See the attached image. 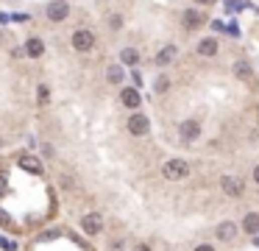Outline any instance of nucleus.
Segmentation results:
<instances>
[{
    "label": "nucleus",
    "mask_w": 259,
    "mask_h": 251,
    "mask_svg": "<svg viewBox=\"0 0 259 251\" xmlns=\"http://www.w3.org/2000/svg\"><path fill=\"white\" fill-rule=\"evenodd\" d=\"M162 173H164V179L179 181V179H184V176L190 173V165H187L184 159H170V162H164Z\"/></svg>",
    "instance_id": "nucleus-1"
},
{
    "label": "nucleus",
    "mask_w": 259,
    "mask_h": 251,
    "mask_svg": "<svg viewBox=\"0 0 259 251\" xmlns=\"http://www.w3.org/2000/svg\"><path fill=\"white\" fill-rule=\"evenodd\" d=\"M72 48L81 50V53L92 50V48H95V34H92V31H87V28L75 31V34H72Z\"/></svg>",
    "instance_id": "nucleus-2"
},
{
    "label": "nucleus",
    "mask_w": 259,
    "mask_h": 251,
    "mask_svg": "<svg viewBox=\"0 0 259 251\" xmlns=\"http://www.w3.org/2000/svg\"><path fill=\"white\" fill-rule=\"evenodd\" d=\"M148 117L145 114H131V120H128V132L134 134V137H142V134H148Z\"/></svg>",
    "instance_id": "nucleus-3"
},
{
    "label": "nucleus",
    "mask_w": 259,
    "mask_h": 251,
    "mask_svg": "<svg viewBox=\"0 0 259 251\" xmlns=\"http://www.w3.org/2000/svg\"><path fill=\"white\" fill-rule=\"evenodd\" d=\"M48 17L53 20V23H61V20L70 17V9H67L64 0H56V3H50V6H48Z\"/></svg>",
    "instance_id": "nucleus-4"
},
{
    "label": "nucleus",
    "mask_w": 259,
    "mask_h": 251,
    "mask_svg": "<svg viewBox=\"0 0 259 251\" xmlns=\"http://www.w3.org/2000/svg\"><path fill=\"white\" fill-rule=\"evenodd\" d=\"M220 187H223V193H226V196H231V198L242 196V181L234 179V176H226V179L220 181Z\"/></svg>",
    "instance_id": "nucleus-5"
},
{
    "label": "nucleus",
    "mask_w": 259,
    "mask_h": 251,
    "mask_svg": "<svg viewBox=\"0 0 259 251\" xmlns=\"http://www.w3.org/2000/svg\"><path fill=\"white\" fill-rule=\"evenodd\" d=\"M120 101H123V106H128V109L142 106V98H139V92H137V90H131V87H126V90L120 92Z\"/></svg>",
    "instance_id": "nucleus-6"
},
{
    "label": "nucleus",
    "mask_w": 259,
    "mask_h": 251,
    "mask_svg": "<svg viewBox=\"0 0 259 251\" xmlns=\"http://www.w3.org/2000/svg\"><path fill=\"white\" fill-rule=\"evenodd\" d=\"M179 134H181V140H195L201 134V126L195 123V120H184V123H181V129H179Z\"/></svg>",
    "instance_id": "nucleus-7"
},
{
    "label": "nucleus",
    "mask_w": 259,
    "mask_h": 251,
    "mask_svg": "<svg viewBox=\"0 0 259 251\" xmlns=\"http://www.w3.org/2000/svg\"><path fill=\"white\" fill-rule=\"evenodd\" d=\"M81 226H84L87 234H98V232H101V226H103V221H101V215H95V212H92V215L81 218Z\"/></svg>",
    "instance_id": "nucleus-8"
},
{
    "label": "nucleus",
    "mask_w": 259,
    "mask_h": 251,
    "mask_svg": "<svg viewBox=\"0 0 259 251\" xmlns=\"http://www.w3.org/2000/svg\"><path fill=\"white\" fill-rule=\"evenodd\" d=\"M201 25H204V14H201V12H195V9L184 12V28L195 31V28H201Z\"/></svg>",
    "instance_id": "nucleus-9"
},
{
    "label": "nucleus",
    "mask_w": 259,
    "mask_h": 251,
    "mask_svg": "<svg viewBox=\"0 0 259 251\" xmlns=\"http://www.w3.org/2000/svg\"><path fill=\"white\" fill-rule=\"evenodd\" d=\"M25 53H28L31 59H39V56L45 53V45H42V39H36V36H31V39H28V45H25Z\"/></svg>",
    "instance_id": "nucleus-10"
},
{
    "label": "nucleus",
    "mask_w": 259,
    "mask_h": 251,
    "mask_svg": "<svg viewBox=\"0 0 259 251\" xmlns=\"http://www.w3.org/2000/svg\"><path fill=\"white\" fill-rule=\"evenodd\" d=\"M20 167H23V170H28V173H42V162L39 159H34V156H23V159H20Z\"/></svg>",
    "instance_id": "nucleus-11"
},
{
    "label": "nucleus",
    "mask_w": 259,
    "mask_h": 251,
    "mask_svg": "<svg viewBox=\"0 0 259 251\" xmlns=\"http://www.w3.org/2000/svg\"><path fill=\"white\" fill-rule=\"evenodd\" d=\"M234 234H237L234 223H220L217 226V240H234Z\"/></svg>",
    "instance_id": "nucleus-12"
},
{
    "label": "nucleus",
    "mask_w": 259,
    "mask_h": 251,
    "mask_svg": "<svg viewBox=\"0 0 259 251\" xmlns=\"http://www.w3.org/2000/svg\"><path fill=\"white\" fill-rule=\"evenodd\" d=\"M198 53H201V56H215V53H217V42H215V39H201Z\"/></svg>",
    "instance_id": "nucleus-13"
},
{
    "label": "nucleus",
    "mask_w": 259,
    "mask_h": 251,
    "mask_svg": "<svg viewBox=\"0 0 259 251\" xmlns=\"http://www.w3.org/2000/svg\"><path fill=\"white\" fill-rule=\"evenodd\" d=\"M173 59H176V48H173V45H167V48H162V50H159L156 65H170Z\"/></svg>",
    "instance_id": "nucleus-14"
},
{
    "label": "nucleus",
    "mask_w": 259,
    "mask_h": 251,
    "mask_svg": "<svg viewBox=\"0 0 259 251\" xmlns=\"http://www.w3.org/2000/svg\"><path fill=\"white\" fill-rule=\"evenodd\" d=\"M120 61H126L128 67H137V61H139V53H137L134 48H126V50L120 53Z\"/></svg>",
    "instance_id": "nucleus-15"
},
{
    "label": "nucleus",
    "mask_w": 259,
    "mask_h": 251,
    "mask_svg": "<svg viewBox=\"0 0 259 251\" xmlns=\"http://www.w3.org/2000/svg\"><path fill=\"white\" fill-rule=\"evenodd\" d=\"M242 226H245L248 234H256L259 232V215H253V212H251V215L245 218V223H242Z\"/></svg>",
    "instance_id": "nucleus-16"
},
{
    "label": "nucleus",
    "mask_w": 259,
    "mask_h": 251,
    "mask_svg": "<svg viewBox=\"0 0 259 251\" xmlns=\"http://www.w3.org/2000/svg\"><path fill=\"white\" fill-rule=\"evenodd\" d=\"M106 78H109V84H120V81H123V70H120V65H112V67H109Z\"/></svg>",
    "instance_id": "nucleus-17"
},
{
    "label": "nucleus",
    "mask_w": 259,
    "mask_h": 251,
    "mask_svg": "<svg viewBox=\"0 0 259 251\" xmlns=\"http://www.w3.org/2000/svg\"><path fill=\"white\" fill-rule=\"evenodd\" d=\"M234 76H237V78H245V81H248L253 73H251V67H248L245 61H237V65H234Z\"/></svg>",
    "instance_id": "nucleus-18"
},
{
    "label": "nucleus",
    "mask_w": 259,
    "mask_h": 251,
    "mask_svg": "<svg viewBox=\"0 0 259 251\" xmlns=\"http://www.w3.org/2000/svg\"><path fill=\"white\" fill-rule=\"evenodd\" d=\"M167 87H170L167 78H159V81H156V92H167Z\"/></svg>",
    "instance_id": "nucleus-19"
},
{
    "label": "nucleus",
    "mask_w": 259,
    "mask_h": 251,
    "mask_svg": "<svg viewBox=\"0 0 259 251\" xmlns=\"http://www.w3.org/2000/svg\"><path fill=\"white\" fill-rule=\"evenodd\" d=\"M109 25H112V28H120V25H123V17H117V14H112V20H109Z\"/></svg>",
    "instance_id": "nucleus-20"
},
{
    "label": "nucleus",
    "mask_w": 259,
    "mask_h": 251,
    "mask_svg": "<svg viewBox=\"0 0 259 251\" xmlns=\"http://www.w3.org/2000/svg\"><path fill=\"white\" fill-rule=\"evenodd\" d=\"M39 103H48V87H39Z\"/></svg>",
    "instance_id": "nucleus-21"
},
{
    "label": "nucleus",
    "mask_w": 259,
    "mask_h": 251,
    "mask_svg": "<svg viewBox=\"0 0 259 251\" xmlns=\"http://www.w3.org/2000/svg\"><path fill=\"white\" fill-rule=\"evenodd\" d=\"M0 196H6V176L0 173Z\"/></svg>",
    "instance_id": "nucleus-22"
},
{
    "label": "nucleus",
    "mask_w": 259,
    "mask_h": 251,
    "mask_svg": "<svg viewBox=\"0 0 259 251\" xmlns=\"http://www.w3.org/2000/svg\"><path fill=\"white\" fill-rule=\"evenodd\" d=\"M195 251H215V248H212V245H198Z\"/></svg>",
    "instance_id": "nucleus-23"
},
{
    "label": "nucleus",
    "mask_w": 259,
    "mask_h": 251,
    "mask_svg": "<svg viewBox=\"0 0 259 251\" xmlns=\"http://www.w3.org/2000/svg\"><path fill=\"white\" fill-rule=\"evenodd\" d=\"M134 251H151V245H137Z\"/></svg>",
    "instance_id": "nucleus-24"
},
{
    "label": "nucleus",
    "mask_w": 259,
    "mask_h": 251,
    "mask_svg": "<svg viewBox=\"0 0 259 251\" xmlns=\"http://www.w3.org/2000/svg\"><path fill=\"white\" fill-rule=\"evenodd\" d=\"M253 181H259V165L253 167Z\"/></svg>",
    "instance_id": "nucleus-25"
},
{
    "label": "nucleus",
    "mask_w": 259,
    "mask_h": 251,
    "mask_svg": "<svg viewBox=\"0 0 259 251\" xmlns=\"http://www.w3.org/2000/svg\"><path fill=\"white\" fill-rule=\"evenodd\" d=\"M195 3H201V6H206V3H212V0H195Z\"/></svg>",
    "instance_id": "nucleus-26"
}]
</instances>
